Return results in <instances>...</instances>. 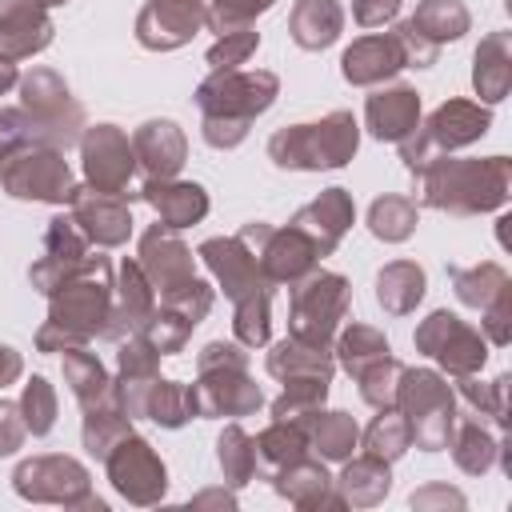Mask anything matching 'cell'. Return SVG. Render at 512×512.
<instances>
[{
	"instance_id": "obj_1",
	"label": "cell",
	"mask_w": 512,
	"mask_h": 512,
	"mask_svg": "<svg viewBox=\"0 0 512 512\" xmlns=\"http://www.w3.org/2000/svg\"><path fill=\"white\" fill-rule=\"evenodd\" d=\"M416 180V204L448 216H484L500 212L512 196V160L508 156H452L436 152Z\"/></svg>"
},
{
	"instance_id": "obj_2",
	"label": "cell",
	"mask_w": 512,
	"mask_h": 512,
	"mask_svg": "<svg viewBox=\"0 0 512 512\" xmlns=\"http://www.w3.org/2000/svg\"><path fill=\"white\" fill-rule=\"evenodd\" d=\"M112 260L84 256L52 292H48V320L36 328V352H68L84 348L104 336L112 312Z\"/></svg>"
},
{
	"instance_id": "obj_3",
	"label": "cell",
	"mask_w": 512,
	"mask_h": 512,
	"mask_svg": "<svg viewBox=\"0 0 512 512\" xmlns=\"http://www.w3.org/2000/svg\"><path fill=\"white\" fill-rule=\"evenodd\" d=\"M192 96L200 108L204 144L216 152H232L244 144L252 120L276 104L280 80L268 68H228V72H208Z\"/></svg>"
},
{
	"instance_id": "obj_4",
	"label": "cell",
	"mask_w": 512,
	"mask_h": 512,
	"mask_svg": "<svg viewBox=\"0 0 512 512\" xmlns=\"http://www.w3.org/2000/svg\"><path fill=\"white\" fill-rule=\"evenodd\" d=\"M196 256L232 300V340L244 348H264L272 340V284L264 280L256 256L236 236H208Z\"/></svg>"
},
{
	"instance_id": "obj_5",
	"label": "cell",
	"mask_w": 512,
	"mask_h": 512,
	"mask_svg": "<svg viewBox=\"0 0 512 512\" xmlns=\"http://www.w3.org/2000/svg\"><path fill=\"white\" fill-rule=\"evenodd\" d=\"M360 148V124L348 108H332L308 124H284L268 136V160L284 172H332Z\"/></svg>"
},
{
	"instance_id": "obj_6",
	"label": "cell",
	"mask_w": 512,
	"mask_h": 512,
	"mask_svg": "<svg viewBox=\"0 0 512 512\" xmlns=\"http://www.w3.org/2000/svg\"><path fill=\"white\" fill-rule=\"evenodd\" d=\"M196 412L200 420L252 416L264 408V392L248 372V352L236 340H208L196 356Z\"/></svg>"
},
{
	"instance_id": "obj_7",
	"label": "cell",
	"mask_w": 512,
	"mask_h": 512,
	"mask_svg": "<svg viewBox=\"0 0 512 512\" xmlns=\"http://www.w3.org/2000/svg\"><path fill=\"white\" fill-rule=\"evenodd\" d=\"M396 408L408 420L412 444L420 452H444L456 424V392L436 368H404L396 384Z\"/></svg>"
},
{
	"instance_id": "obj_8",
	"label": "cell",
	"mask_w": 512,
	"mask_h": 512,
	"mask_svg": "<svg viewBox=\"0 0 512 512\" xmlns=\"http://www.w3.org/2000/svg\"><path fill=\"white\" fill-rule=\"evenodd\" d=\"M488 128H492V108L488 104H480V100H444L396 148H400L404 168L420 172L436 152H460V148L484 140Z\"/></svg>"
},
{
	"instance_id": "obj_9",
	"label": "cell",
	"mask_w": 512,
	"mask_h": 512,
	"mask_svg": "<svg viewBox=\"0 0 512 512\" xmlns=\"http://www.w3.org/2000/svg\"><path fill=\"white\" fill-rule=\"evenodd\" d=\"M352 304V284L340 272L312 268L288 288V336L332 348Z\"/></svg>"
},
{
	"instance_id": "obj_10",
	"label": "cell",
	"mask_w": 512,
	"mask_h": 512,
	"mask_svg": "<svg viewBox=\"0 0 512 512\" xmlns=\"http://www.w3.org/2000/svg\"><path fill=\"white\" fill-rule=\"evenodd\" d=\"M12 488L28 504H60V508H84V512H104L108 504L92 492V472L64 452H44L28 456L12 472Z\"/></svg>"
},
{
	"instance_id": "obj_11",
	"label": "cell",
	"mask_w": 512,
	"mask_h": 512,
	"mask_svg": "<svg viewBox=\"0 0 512 512\" xmlns=\"http://www.w3.org/2000/svg\"><path fill=\"white\" fill-rule=\"evenodd\" d=\"M0 188L12 200L32 204H68L76 192V172L56 144H28L0 156Z\"/></svg>"
},
{
	"instance_id": "obj_12",
	"label": "cell",
	"mask_w": 512,
	"mask_h": 512,
	"mask_svg": "<svg viewBox=\"0 0 512 512\" xmlns=\"http://www.w3.org/2000/svg\"><path fill=\"white\" fill-rule=\"evenodd\" d=\"M412 344H416L420 356L436 360L452 380H456V376H472V372H480V368L488 364V340H484V332L472 328L468 320H460V316L448 312V308L428 312V316L416 324Z\"/></svg>"
},
{
	"instance_id": "obj_13",
	"label": "cell",
	"mask_w": 512,
	"mask_h": 512,
	"mask_svg": "<svg viewBox=\"0 0 512 512\" xmlns=\"http://www.w3.org/2000/svg\"><path fill=\"white\" fill-rule=\"evenodd\" d=\"M236 240L256 256L264 280L276 288V284H296L300 276H308L312 268H320V252L312 248V240L304 232H296L292 224L276 228V224H264V220H248Z\"/></svg>"
},
{
	"instance_id": "obj_14",
	"label": "cell",
	"mask_w": 512,
	"mask_h": 512,
	"mask_svg": "<svg viewBox=\"0 0 512 512\" xmlns=\"http://www.w3.org/2000/svg\"><path fill=\"white\" fill-rule=\"evenodd\" d=\"M20 104L40 120V128L48 132V140L56 148H72L80 144V132L88 128L84 120V104L72 96V88L64 84L60 72L52 68H32L20 76Z\"/></svg>"
},
{
	"instance_id": "obj_15",
	"label": "cell",
	"mask_w": 512,
	"mask_h": 512,
	"mask_svg": "<svg viewBox=\"0 0 512 512\" xmlns=\"http://www.w3.org/2000/svg\"><path fill=\"white\" fill-rule=\"evenodd\" d=\"M100 464H104L108 484L116 488V496L136 504V508H152L168 492V468H164L160 452L144 436H136V432L116 440Z\"/></svg>"
},
{
	"instance_id": "obj_16",
	"label": "cell",
	"mask_w": 512,
	"mask_h": 512,
	"mask_svg": "<svg viewBox=\"0 0 512 512\" xmlns=\"http://www.w3.org/2000/svg\"><path fill=\"white\" fill-rule=\"evenodd\" d=\"M80 168H84L88 188L108 192V196H124L128 180L136 172L128 132L116 128V124H88L80 132Z\"/></svg>"
},
{
	"instance_id": "obj_17",
	"label": "cell",
	"mask_w": 512,
	"mask_h": 512,
	"mask_svg": "<svg viewBox=\"0 0 512 512\" xmlns=\"http://www.w3.org/2000/svg\"><path fill=\"white\" fill-rule=\"evenodd\" d=\"M208 28V0H148L136 16V44L148 52H176Z\"/></svg>"
},
{
	"instance_id": "obj_18",
	"label": "cell",
	"mask_w": 512,
	"mask_h": 512,
	"mask_svg": "<svg viewBox=\"0 0 512 512\" xmlns=\"http://www.w3.org/2000/svg\"><path fill=\"white\" fill-rule=\"evenodd\" d=\"M136 264L140 272L148 276L156 300L172 296L176 288H184L196 268H192V248L180 240V228H168V224H152L140 232V244H136Z\"/></svg>"
},
{
	"instance_id": "obj_19",
	"label": "cell",
	"mask_w": 512,
	"mask_h": 512,
	"mask_svg": "<svg viewBox=\"0 0 512 512\" xmlns=\"http://www.w3.org/2000/svg\"><path fill=\"white\" fill-rule=\"evenodd\" d=\"M68 212L80 224V232L88 236V244H96V248L128 244L132 224H136L132 208L124 204V196H108V192H96L88 184H76V192L68 200Z\"/></svg>"
},
{
	"instance_id": "obj_20",
	"label": "cell",
	"mask_w": 512,
	"mask_h": 512,
	"mask_svg": "<svg viewBox=\"0 0 512 512\" xmlns=\"http://www.w3.org/2000/svg\"><path fill=\"white\" fill-rule=\"evenodd\" d=\"M296 232H304L312 240V248L324 256H332L344 240V232L356 224V200L348 188H324L316 200H308L304 208H296V216L288 220Z\"/></svg>"
},
{
	"instance_id": "obj_21",
	"label": "cell",
	"mask_w": 512,
	"mask_h": 512,
	"mask_svg": "<svg viewBox=\"0 0 512 512\" xmlns=\"http://www.w3.org/2000/svg\"><path fill=\"white\" fill-rule=\"evenodd\" d=\"M88 256V236L80 232V224L68 216H52L48 228H44V248L36 256V264L28 268V280L40 296H48L80 260Z\"/></svg>"
},
{
	"instance_id": "obj_22",
	"label": "cell",
	"mask_w": 512,
	"mask_h": 512,
	"mask_svg": "<svg viewBox=\"0 0 512 512\" xmlns=\"http://www.w3.org/2000/svg\"><path fill=\"white\" fill-rule=\"evenodd\" d=\"M420 124V92L412 84H376L364 100V128L380 144H400Z\"/></svg>"
},
{
	"instance_id": "obj_23",
	"label": "cell",
	"mask_w": 512,
	"mask_h": 512,
	"mask_svg": "<svg viewBox=\"0 0 512 512\" xmlns=\"http://www.w3.org/2000/svg\"><path fill=\"white\" fill-rule=\"evenodd\" d=\"M152 308H156V292H152L148 276L140 272L136 256H124L120 272H116V288H112V312L104 324V340L120 344L124 336H136L144 328V320L152 316Z\"/></svg>"
},
{
	"instance_id": "obj_24",
	"label": "cell",
	"mask_w": 512,
	"mask_h": 512,
	"mask_svg": "<svg viewBox=\"0 0 512 512\" xmlns=\"http://www.w3.org/2000/svg\"><path fill=\"white\" fill-rule=\"evenodd\" d=\"M404 64V48L392 32H372V36H360L352 40L344 52H340V76L352 84V88H376V84H388Z\"/></svg>"
},
{
	"instance_id": "obj_25",
	"label": "cell",
	"mask_w": 512,
	"mask_h": 512,
	"mask_svg": "<svg viewBox=\"0 0 512 512\" xmlns=\"http://www.w3.org/2000/svg\"><path fill=\"white\" fill-rule=\"evenodd\" d=\"M56 36V24L40 0H0V52L12 60L40 56Z\"/></svg>"
},
{
	"instance_id": "obj_26",
	"label": "cell",
	"mask_w": 512,
	"mask_h": 512,
	"mask_svg": "<svg viewBox=\"0 0 512 512\" xmlns=\"http://www.w3.org/2000/svg\"><path fill=\"white\" fill-rule=\"evenodd\" d=\"M268 480H272L276 496H284V500H288L292 508H300V512L344 508V500H340V492H336V480L328 476L324 460H316V456H300V460L284 464L280 472H272Z\"/></svg>"
},
{
	"instance_id": "obj_27",
	"label": "cell",
	"mask_w": 512,
	"mask_h": 512,
	"mask_svg": "<svg viewBox=\"0 0 512 512\" xmlns=\"http://www.w3.org/2000/svg\"><path fill=\"white\" fill-rule=\"evenodd\" d=\"M132 156H136V168H144L156 180L176 176L188 160V136L176 120L152 116L132 132Z\"/></svg>"
},
{
	"instance_id": "obj_28",
	"label": "cell",
	"mask_w": 512,
	"mask_h": 512,
	"mask_svg": "<svg viewBox=\"0 0 512 512\" xmlns=\"http://www.w3.org/2000/svg\"><path fill=\"white\" fill-rule=\"evenodd\" d=\"M140 200H144V204L160 216V224H168V228H192V224H200V220L208 216V208H212L204 184L180 180V176H164V180L148 176L144 188H140Z\"/></svg>"
},
{
	"instance_id": "obj_29",
	"label": "cell",
	"mask_w": 512,
	"mask_h": 512,
	"mask_svg": "<svg viewBox=\"0 0 512 512\" xmlns=\"http://www.w3.org/2000/svg\"><path fill=\"white\" fill-rule=\"evenodd\" d=\"M60 368H64V384H68V392L76 396L80 412L120 404L116 376L100 364V356H96V352H88V344H84V348H68V352H64V360H60ZM120 408H124V404H120Z\"/></svg>"
},
{
	"instance_id": "obj_30",
	"label": "cell",
	"mask_w": 512,
	"mask_h": 512,
	"mask_svg": "<svg viewBox=\"0 0 512 512\" xmlns=\"http://www.w3.org/2000/svg\"><path fill=\"white\" fill-rule=\"evenodd\" d=\"M472 88L480 104H500L512 92V32H488L472 52Z\"/></svg>"
},
{
	"instance_id": "obj_31",
	"label": "cell",
	"mask_w": 512,
	"mask_h": 512,
	"mask_svg": "<svg viewBox=\"0 0 512 512\" xmlns=\"http://www.w3.org/2000/svg\"><path fill=\"white\" fill-rule=\"evenodd\" d=\"M340 476H336V492L344 500V508H376L388 492H392V464L368 452H352L348 460H340Z\"/></svg>"
},
{
	"instance_id": "obj_32",
	"label": "cell",
	"mask_w": 512,
	"mask_h": 512,
	"mask_svg": "<svg viewBox=\"0 0 512 512\" xmlns=\"http://www.w3.org/2000/svg\"><path fill=\"white\" fill-rule=\"evenodd\" d=\"M344 32V8L340 0H296L288 12V36L304 52H324Z\"/></svg>"
},
{
	"instance_id": "obj_33",
	"label": "cell",
	"mask_w": 512,
	"mask_h": 512,
	"mask_svg": "<svg viewBox=\"0 0 512 512\" xmlns=\"http://www.w3.org/2000/svg\"><path fill=\"white\" fill-rule=\"evenodd\" d=\"M268 356H264V368L272 380H296V376H324L332 380L336 372V356L332 348H320V344H308V340H296V336H284V340H268L264 344Z\"/></svg>"
},
{
	"instance_id": "obj_34",
	"label": "cell",
	"mask_w": 512,
	"mask_h": 512,
	"mask_svg": "<svg viewBox=\"0 0 512 512\" xmlns=\"http://www.w3.org/2000/svg\"><path fill=\"white\" fill-rule=\"evenodd\" d=\"M448 448H452V460L464 476H484L496 468V456H500V436L488 428V420H480L476 412L468 416H456L452 424V436H448Z\"/></svg>"
},
{
	"instance_id": "obj_35",
	"label": "cell",
	"mask_w": 512,
	"mask_h": 512,
	"mask_svg": "<svg viewBox=\"0 0 512 512\" xmlns=\"http://www.w3.org/2000/svg\"><path fill=\"white\" fill-rule=\"evenodd\" d=\"M428 292V276L416 260H392L376 272V304L388 316H408Z\"/></svg>"
},
{
	"instance_id": "obj_36",
	"label": "cell",
	"mask_w": 512,
	"mask_h": 512,
	"mask_svg": "<svg viewBox=\"0 0 512 512\" xmlns=\"http://www.w3.org/2000/svg\"><path fill=\"white\" fill-rule=\"evenodd\" d=\"M196 388L180 384L172 376H156L140 400V420H152L160 428H184L188 420H196Z\"/></svg>"
},
{
	"instance_id": "obj_37",
	"label": "cell",
	"mask_w": 512,
	"mask_h": 512,
	"mask_svg": "<svg viewBox=\"0 0 512 512\" xmlns=\"http://www.w3.org/2000/svg\"><path fill=\"white\" fill-rule=\"evenodd\" d=\"M252 444H256V476H264V480L272 472H280L284 464L312 452L304 424H292V420H272L268 428H260L252 436Z\"/></svg>"
},
{
	"instance_id": "obj_38",
	"label": "cell",
	"mask_w": 512,
	"mask_h": 512,
	"mask_svg": "<svg viewBox=\"0 0 512 512\" xmlns=\"http://www.w3.org/2000/svg\"><path fill=\"white\" fill-rule=\"evenodd\" d=\"M304 432H308V444H312V452L320 460H336L340 464V460H348L360 448V424L348 412H340V408L312 412Z\"/></svg>"
},
{
	"instance_id": "obj_39",
	"label": "cell",
	"mask_w": 512,
	"mask_h": 512,
	"mask_svg": "<svg viewBox=\"0 0 512 512\" xmlns=\"http://www.w3.org/2000/svg\"><path fill=\"white\" fill-rule=\"evenodd\" d=\"M448 280H452V292H456V300L464 304V308H488L504 288H512V276L504 272V264H496V260H480V264H472V268H464V264H448Z\"/></svg>"
},
{
	"instance_id": "obj_40",
	"label": "cell",
	"mask_w": 512,
	"mask_h": 512,
	"mask_svg": "<svg viewBox=\"0 0 512 512\" xmlns=\"http://www.w3.org/2000/svg\"><path fill=\"white\" fill-rule=\"evenodd\" d=\"M408 24L436 48L460 40L468 28H472V12L464 0H420L416 12L408 16Z\"/></svg>"
},
{
	"instance_id": "obj_41",
	"label": "cell",
	"mask_w": 512,
	"mask_h": 512,
	"mask_svg": "<svg viewBox=\"0 0 512 512\" xmlns=\"http://www.w3.org/2000/svg\"><path fill=\"white\" fill-rule=\"evenodd\" d=\"M392 352V344H388V336L380 332V328H372V324H348V328H340L336 332V340H332V356H336V364L356 380L368 364H376L380 356H388Z\"/></svg>"
},
{
	"instance_id": "obj_42",
	"label": "cell",
	"mask_w": 512,
	"mask_h": 512,
	"mask_svg": "<svg viewBox=\"0 0 512 512\" xmlns=\"http://www.w3.org/2000/svg\"><path fill=\"white\" fill-rule=\"evenodd\" d=\"M420 224V208L412 196L400 192H384L368 204V232L384 244H404Z\"/></svg>"
},
{
	"instance_id": "obj_43",
	"label": "cell",
	"mask_w": 512,
	"mask_h": 512,
	"mask_svg": "<svg viewBox=\"0 0 512 512\" xmlns=\"http://www.w3.org/2000/svg\"><path fill=\"white\" fill-rule=\"evenodd\" d=\"M508 388H512V376L500 372L496 380H480V372L472 376H456V392L460 400L488 424H496L500 432L508 428Z\"/></svg>"
},
{
	"instance_id": "obj_44",
	"label": "cell",
	"mask_w": 512,
	"mask_h": 512,
	"mask_svg": "<svg viewBox=\"0 0 512 512\" xmlns=\"http://www.w3.org/2000/svg\"><path fill=\"white\" fill-rule=\"evenodd\" d=\"M360 448L368 456H380V460H400L408 448H412V432H408V420L400 416V408H376L372 424L360 432Z\"/></svg>"
},
{
	"instance_id": "obj_45",
	"label": "cell",
	"mask_w": 512,
	"mask_h": 512,
	"mask_svg": "<svg viewBox=\"0 0 512 512\" xmlns=\"http://www.w3.org/2000/svg\"><path fill=\"white\" fill-rule=\"evenodd\" d=\"M216 464L228 488H244L248 480H256V444L240 424H224V432L216 436Z\"/></svg>"
},
{
	"instance_id": "obj_46",
	"label": "cell",
	"mask_w": 512,
	"mask_h": 512,
	"mask_svg": "<svg viewBox=\"0 0 512 512\" xmlns=\"http://www.w3.org/2000/svg\"><path fill=\"white\" fill-rule=\"evenodd\" d=\"M328 384H332V380H324V376H296V380H284V392L272 400V420L308 424V416L324 408Z\"/></svg>"
},
{
	"instance_id": "obj_47",
	"label": "cell",
	"mask_w": 512,
	"mask_h": 512,
	"mask_svg": "<svg viewBox=\"0 0 512 512\" xmlns=\"http://www.w3.org/2000/svg\"><path fill=\"white\" fill-rule=\"evenodd\" d=\"M128 432H132V416H128L120 404H112V408H92V412H84V424H80V440H84V448H88L96 460H104L108 448H112L116 440H124Z\"/></svg>"
},
{
	"instance_id": "obj_48",
	"label": "cell",
	"mask_w": 512,
	"mask_h": 512,
	"mask_svg": "<svg viewBox=\"0 0 512 512\" xmlns=\"http://www.w3.org/2000/svg\"><path fill=\"white\" fill-rule=\"evenodd\" d=\"M20 416H24V428L28 436H48L56 428V412H60V400H56V388L44 380V376H32L24 380L20 388Z\"/></svg>"
},
{
	"instance_id": "obj_49",
	"label": "cell",
	"mask_w": 512,
	"mask_h": 512,
	"mask_svg": "<svg viewBox=\"0 0 512 512\" xmlns=\"http://www.w3.org/2000/svg\"><path fill=\"white\" fill-rule=\"evenodd\" d=\"M192 328H196V324H192V320H184L176 308L156 304V308H152V316L144 320L140 336H144L160 356H176V352H184V344H188Z\"/></svg>"
},
{
	"instance_id": "obj_50",
	"label": "cell",
	"mask_w": 512,
	"mask_h": 512,
	"mask_svg": "<svg viewBox=\"0 0 512 512\" xmlns=\"http://www.w3.org/2000/svg\"><path fill=\"white\" fill-rule=\"evenodd\" d=\"M400 372H404V364H400L392 352L380 356L376 364H368V368L356 376V384H360V400H364L368 408H392V404H396Z\"/></svg>"
},
{
	"instance_id": "obj_51",
	"label": "cell",
	"mask_w": 512,
	"mask_h": 512,
	"mask_svg": "<svg viewBox=\"0 0 512 512\" xmlns=\"http://www.w3.org/2000/svg\"><path fill=\"white\" fill-rule=\"evenodd\" d=\"M28 144H52L48 132L40 128V120L16 104V108H0V156L16 152V148H28Z\"/></svg>"
},
{
	"instance_id": "obj_52",
	"label": "cell",
	"mask_w": 512,
	"mask_h": 512,
	"mask_svg": "<svg viewBox=\"0 0 512 512\" xmlns=\"http://www.w3.org/2000/svg\"><path fill=\"white\" fill-rule=\"evenodd\" d=\"M272 4H276V0H208V28H212L216 36L252 28L256 16H264Z\"/></svg>"
},
{
	"instance_id": "obj_53",
	"label": "cell",
	"mask_w": 512,
	"mask_h": 512,
	"mask_svg": "<svg viewBox=\"0 0 512 512\" xmlns=\"http://www.w3.org/2000/svg\"><path fill=\"white\" fill-rule=\"evenodd\" d=\"M260 48V32L256 28H240V32H224L212 48H208V68L212 72H228V68H240L248 64V56Z\"/></svg>"
},
{
	"instance_id": "obj_54",
	"label": "cell",
	"mask_w": 512,
	"mask_h": 512,
	"mask_svg": "<svg viewBox=\"0 0 512 512\" xmlns=\"http://www.w3.org/2000/svg\"><path fill=\"white\" fill-rule=\"evenodd\" d=\"M480 332H484L488 348L512 344V288H504L488 308H480Z\"/></svg>"
},
{
	"instance_id": "obj_55",
	"label": "cell",
	"mask_w": 512,
	"mask_h": 512,
	"mask_svg": "<svg viewBox=\"0 0 512 512\" xmlns=\"http://www.w3.org/2000/svg\"><path fill=\"white\" fill-rule=\"evenodd\" d=\"M408 504L416 508V512H464L468 508V500H464V492L460 488H452V484H424V488H416L412 496H408Z\"/></svg>"
},
{
	"instance_id": "obj_56",
	"label": "cell",
	"mask_w": 512,
	"mask_h": 512,
	"mask_svg": "<svg viewBox=\"0 0 512 512\" xmlns=\"http://www.w3.org/2000/svg\"><path fill=\"white\" fill-rule=\"evenodd\" d=\"M392 36L400 40V48H404V64L408 68H432L436 64V56H440V48L436 44H428L408 20H400L396 28H392Z\"/></svg>"
},
{
	"instance_id": "obj_57",
	"label": "cell",
	"mask_w": 512,
	"mask_h": 512,
	"mask_svg": "<svg viewBox=\"0 0 512 512\" xmlns=\"http://www.w3.org/2000/svg\"><path fill=\"white\" fill-rule=\"evenodd\" d=\"M28 440V428H24V416H20V404L16 400H0V456H16Z\"/></svg>"
},
{
	"instance_id": "obj_58",
	"label": "cell",
	"mask_w": 512,
	"mask_h": 512,
	"mask_svg": "<svg viewBox=\"0 0 512 512\" xmlns=\"http://www.w3.org/2000/svg\"><path fill=\"white\" fill-rule=\"evenodd\" d=\"M400 16V0H352V20L360 28H384Z\"/></svg>"
},
{
	"instance_id": "obj_59",
	"label": "cell",
	"mask_w": 512,
	"mask_h": 512,
	"mask_svg": "<svg viewBox=\"0 0 512 512\" xmlns=\"http://www.w3.org/2000/svg\"><path fill=\"white\" fill-rule=\"evenodd\" d=\"M24 376V356L16 352V348H8V344H0V388H8V384H16Z\"/></svg>"
},
{
	"instance_id": "obj_60",
	"label": "cell",
	"mask_w": 512,
	"mask_h": 512,
	"mask_svg": "<svg viewBox=\"0 0 512 512\" xmlns=\"http://www.w3.org/2000/svg\"><path fill=\"white\" fill-rule=\"evenodd\" d=\"M192 508H236V492H224V488H204L188 500Z\"/></svg>"
},
{
	"instance_id": "obj_61",
	"label": "cell",
	"mask_w": 512,
	"mask_h": 512,
	"mask_svg": "<svg viewBox=\"0 0 512 512\" xmlns=\"http://www.w3.org/2000/svg\"><path fill=\"white\" fill-rule=\"evenodd\" d=\"M16 84H20V68H16V60H12V56H4V52H0V96H8Z\"/></svg>"
},
{
	"instance_id": "obj_62",
	"label": "cell",
	"mask_w": 512,
	"mask_h": 512,
	"mask_svg": "<svg viewBox=\"0 0 512 512\" xmlns=\"http://www.w3.org/2000/svg\"><path fill=\"white\" fill-rule=\"evenodd\" d=\"M44 8H60V4H68V0H40Z\"/></svg>"
}]
</instances>
